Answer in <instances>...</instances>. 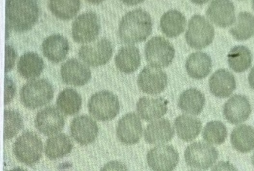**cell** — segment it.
Here are the masks:
<instances>
[{
	"mask_svg": "<svg viewBox=\"0 0 254 171\" xmlns=\"http://www.w3.org/2000/svg\"><path fill=\"white\" fill-rule=\"evenodd\" d=\"M56 105L58 109L65 115H75L81 110L82 98L74 89H64L58 96Z\"/></svg>",
	"mask_w": 254,
	"mask_h": 171,
	"instance_id": "obj_30",
	"label": "cell"
},
{
	"mask_svg": "<svg viewBox=\"0 0 254 171\" xmlns=\"http://www.w3.org/2000/svg\"><path fill=\"white\" fill-rule=\"evenodd\" d=\"M120 105L118 97L107 90L97 92L88 102L90 114L99 121H110L120 112Z\"/></svg>",
	"mask_w": 254,
	"mask_h": 171,
	"instance_id": "obj_6",
	"label": "cell"
},
{
	"mask_svg": "<svg viewBox=\"0 0 254 171\" xmlns=\"http://www.w3.org/2000/svg\"><path fill=\"white\" fill-rule=\"evenodd\" d=\"M230 33L237 41H246L254 35V17L248 12H241Z\"/></svg>",
	"mask_w": 254,
	"mask_h": 171,
	"instance_id": "obj_34",
	"label": "cell"
},
{
	"mask_svg": "<svg viewBox=\"0 0 254 171\" xmlns=\"http://www.w3.org/2000/svg\"><path fill=\"white\" fill-rule=\"evenodd\" d=\"M190 1L195 5H202L209 2V0H190Z\"/></svg>",
	"mask_w": 254,
	"mask_h": 171,
	"instance_id": "obj_43",
	"label": "cell"
},
{
	"mask_svg": "<svg viewBox=\"0 0 254 171\" xmlns=\"http://www.w3.org/2000/svg\"><path fill=\"white\" fill-rule=\"evenodd\" d=\"M61 77L66 84L81 87L90 81L91 71L88 67L78 59H71L62 65Z\"/></svg>",
	"mask_w": 254,
	"mask_h": 171,
	"instance_id": "obj_15",
	"label": "cell"
},
{
	"mask_svg": "<svg viewBox=\"0 0 254 171\" xmlns=\"http://www.w3.org/2000/svg\"><path fill=\"white\" fill-rule=\"evenodd\" d=\"M137 83L143 93L158 95L164 91L167 86V74L157 67L147 66L139 74Z\"/></svg>",
	"mask_w": 254,
	"mask_h": 171,
	"instance_id": "obj_12",
	"label": "cell"
},
{
	"mask_svg": "<svg viewBox=\"0 0 254 171\" xmlns=\"http://www.w3.org/2000/svg\"><path fill=\"white\" fill-rule=\"evenodd\" d=\"M206 17L218 27H228L236 20L234 5L231 0H213L208 7Z\"/></svg>",
	"mask_w": 254,
	"mask_h": 171,
	"instance_id": "obj_17",
	"label": "cell"
},
{
	"mask_svg": "<svg viewBox=\"0 0 254 171\" xmlns=\"http://www.w3.org/2000/svg\"><path fill=\"white\" fill-rule=\"evenodd\" d=\"M151 16L142 9L133 10L123 16L119 25V37L125 44L145 41L152 32Z\"/></svg>",
	"mask_w": 254,
	"mask_h": 171,
	"instance_id": "obj_2",
	"label": "cell"
},
{
	"mask_svg": "<svg viewBox=\"0 0 254 171\" xmlns=\"http://www.w3.org/2000/svg\"><path fill=\"white\" fill-rule=\"evenodd\" d=\"M252 8H253V9H254V0H252Z\"/></svg>",
	"mask_w": 254,
	"mask_h": 171,
	"instance_id": "obj_47",
	"label": "cell"
},
{
	"mask_svg": "<svg viewBox=\"0 0 254 171\" xmlns=\"http://www.w3.org/2000/svg\"><path fill=\"white\" fill-rule=\"evenodd\" d=\"M9 171H26L24 168H20V167H17V168H13V169L10 170Z\"/></svg>",
	"mask_w": 254,
	"mask_h": 171,
	"instance_id": "obj_45",
	"label": "cell"
},
{
	"mask_svg": "<svg viewBox=\"0 0 254 171\" xmlns=\"http://www.w3.org/2000/svg\"><path fill=\"white\" fill-rule=\"evenodd\" d=\"M117 69L126 74L135 72L140 66L141 56L139 49L129 45L121 47L115 56Z\"/></svg>",
	"mask_w": 254,
	"mask_h": 171,
	"instance_id": "obj_23",
	"label": "cell"
},
{
	"mask_svg": "<svg viewBox=\"0 0 254 171\" xmlns=\"http://www.w3.org/2000/svg\"><path fill=\"white\" fill-rule=\"evenodd\" d=\"M123 3L126 4L130 6H133V5H139V4L143 2L145 0H120Z\"/></svg>",
	"mask_w": 254,
	"mask_h": 171,
	"instance_id": "obj_41",
	"label": "cell"
},
{
	"mask_svg": "<svg viewBox=\"0 0 254 171\" xmlns=\"http://www.w3.org/2000/svg\"><path fill=\"white\" fill-rule=\"evenodd\" d=\"M179 155L170 145L157 146L147 154L148 166L154 171H172L178 165Z\"/></svg>",
	"mask_w": 254,
	"mask_h": 171,
	"instance_id": "obj_11",
	"label": "cell"
},
{
	"mask_svg": "<svg viewBox=\"0 0 254 171\" xmlns=\"http://www.w3.org/2000/svg\"><path fill=\"white\" fill-rule=\"evenodd\" d=\"M23 120L21 114L16 110L5 111V139L14 138L23 129Z\"/></svg>",
	"mask_w": 254,
	"mask_h": 171,
	"instance_id": "obj_36",
	"label": "cell"
},
{
	"mask_svg": "<svg viewBox=\"0 0 254 171\" xmlns=\"http://www.w3.org/2000/svg\"><path fill=\"white\" fill-rule=\"evenodd\" d=\"M54 96V89L46 79L28 82L20 90L22 104L29 109H37L47 105Z\"/></svg>",
	"mask_w": 254,
	"mask_h": 171,
	"instance_id": "obj_3",
	"label": "cell"
},
{
	"mask_svg": "<svg viewBox=\"0 0 254 171\" xmlns=\"http://www.w3.org/2000/svg\"><path fill=\"white\" fill-rule=\"evenodd\" d=\"M227 61L229 66L235 72H245L251 67L252 55L245 46H236L227 55Z\"/></svg>",
	"mask_w": 254,
	"mask_h": 171,
	"instance_id": "obj_33",
	"label": "cell"
},
{
	"mask_svg": "<svg viewBox=\"0 0 254 171\" xmlns=\"http://www.w3.org/2000/svg\"><path fill=\"white\" fill-rule=\"evenodd\" d=\"M35 125L41 133L50 136L56 135L64 128L65 119L59 109L48 106L38 111Z\"/></svg>",
	"mask_w": 254,
	"mask_h": 171,
	"instance_id": "obj_14",
	"label": "cell"
},
{
	"mask_svg": "<svg viewBox=\"0 0 254 171\" xmlns=\"http://www.w3.org/2000/svg\"><path fill=\"white\" fill-rule=\"evenodd\" d=\"M230 141L236 150L248 153L254 149V129L248 125H241L233 129Z\"/></svg>",
	"mask_w": 254,
	"mask_h": 171,
	"instance_id": "obj_31",
	"label": "cell"
},
{
	"mask_svg": "<svg viewBox=\"0 0 254 171\" xmlns=\"http://www.w3.org/2000/svg\"><path fill=\"white\" fill-rule=\"evenodd\" d=\"M16 93V86L14 81L8 76L5 77V104L8 105L14 99Z\"/></svg>",
	"mask_w": 254,
	"mask_h": 171,
	"instance_id": "obj_37",
	"label": "cell"
},
{
	"mask_svg": "<svg viewBox=\"0 0 254 171\" xmlns=\"http://www.w3.org/2000/svg\"><path fill=\"white\" fill-rule=\"evenodd\" d=\"M112 44L105 38L82 46L78 52L80 59L91 67L106 65L112 57Z\"/></svg>",
	"mask_w": 254,
	"mask_h": 171,
	"instance_id": "obj_9",
	"label": "cell"
},
{
	"mask_svg": "<svg viewBox=\"0 0 254 171\" xmlns=\"http://www.w3.org/2000/svg\"><path fill=\"white\" fill-rule=\"evenodd\" d=\"M174 126L178 138L183 141L190 142L200 135L202 123L196 117L184 114L176 117Z\"/></svg>",
	"mask_w": 254,
	"mask_h": 171,
	"instance_id": "obj_27",
	"label": "cell"
},
{
	"mask_svg": "<svg viewBox=\"0 0 254 171\" xmlns=\"http://www.w3.org/2000/svg\"><path fill=\"white\" fill-rule=\"evenodd\" d=\"M49 8L52 14L59 20H70L81 8L80 0H50Z\"/></svg>",
	"mask_w": 254,
	"mask_h": 171,
	"instance_id": "obj_32",
	"label": "cell"
},
{
	"mask_svg": "<svg viewBox=\"0 0 254 171\" xmlns=\"http://www.w3.org/2000/svg\"><path fill=\"white\" fill-rule=\"evenodd\" d=\"M212 63L210 56L202 52L192 53L186 62V70L191 78L202 80L209 75L212 70Z\"/></svg>",
	"mask_w": 254,
	"mask_h": 171,
	"instance_id": "obj_24",
	"label": "cell"
},
{
	"mask_svg": "<svg viewBox=\"0 0 254 171\" xmlns=\"http://www.w3.org/2000/svg\"><path fill=\"white\" fill-rule=\"evenodd\" d=\"M116 132L117 138L123 144L133 145L139 142L143 132L139 116L135 113H128L123 116L117 123Z\"/></svg>",
	"mask_w": 254,
	"mask_h": 171,
	"instance_id": "obj_13",
	"label": "cell"
},
{
	"mask_svg": "<svg viewBox=\"0 0 254 171\" xmlns=\"http://www.w3.org/2000/svg\"><path fill=\"white\" fill-rule=\"evenodd\" d=\"M44 56L53 63L57 64L66 59L69 51L68 40L59 34L50 35L42 44Z\"/></svg>",
	"mask_w": 254,
	"mask_h": 171,
	"instance_id": "obj_21",
	"label": "cell"
},
{
	"mask_svg": "<svg viewBox=\"0 0 254 171\" xmlns=\"http://www.w3.org/2000/svg\"><path fill=\"white\" fill-rule=\"evenodd\" d=\"M248 83H249L250 87L254 90V66L251 70V72L248 76Z\"/></svg>",
	"mask_w": 254,
	"mask_h": 171,
	"instance_id": "obj_42",
	"label": "cell"
},
{
	"mask_svg": "<svg viewBox=\"0 0 254 171\" xmlns=\"http://www.w3.org/2000/svg\"></svg>",
	"mask_w": 254,
	"mask_h": 171,
	"instance_id": "obj_48",
	"label": "cell"
},
{
	"mask_svg": "<svg viewBox=\"0 0 254 171\" xmlns=\"http://www.w3.org/2000/svg\"><path fill=\"white\" fill-rule=\"evenodd\" d=\"M204 95L197 89L190 88L181 93L178 99V107L181 111L191 115H198L204 108Z\"/></svg>",
	"mask_w": 254,
	"mask_h": 171,
	"instance_id": "obj_28",
	"label": "cell"
},
{
	"mask_svg": "<svg viewBox=\"0 0 254 171\" xmlns=\"http://www.w3.org/2000/svg\"><path fill=\"white\" fill-rule=\"evenodd\" d=\"M13 152L18 161L32 166L42 156V141L35 132L26 131L16 140L13 146Z\"/></svg>",
	"mask_w": 254,
	"mask_h": 171,
	"instance_id": "obj_4",
	"label": "cell"
},
{
	"mask_svg": "<svg viewBox=\"0 0 254 171\" xmlns=\"http://www.w3.org/2000/svg\"><path fill=\"white\" fill-rule=\"evenodd\" d=\"M6 67H5V72L8 73L14 68L15 64L17 53L12 46L7 44L6 47Z\"/></svg>",
	"mask_w": 254,
	"mask_h": 171,
	"instance_id": "obj_38",
	"label": "cell"
},
{
	"mask_svg": "<svg viewBox=\"0 0 254 171\" xmlns=\"http://www.w3.org/2000/svg\"><path fill=\"white\" fill-rule=\"evenodd\" d=\"M215 37L212 25L201 15H194L188 23L185 39L191 48L201 50L212 44Z\"/></svg>",
	"mask_w": 254,
	"mask_h": 171,
	"instance_id": "obj_5",
	"label": "cell"
},
{
	"mask_svg": "<svg viewBox=\"0 0 254 171\" xmlns=\"http://www.w3.org/2000/svg\"><path fill=\"white\" fill-rule=\"evenodd\" d=\"M251 107L248 98L242 95L232 96L224 106V117L231 124H239L248 120Z\"/></svg>",
	"mask_w": 254,
	"mask_h": 171,
	"instance_id": "obj_18",
	"label": "cell"
},
{
	"mask_svg": "<svg viewBox=\"0 0 254 171\" xmlns=\"http://www.w3.org/2000/svg\"><path fill=\"white\" fill-rule=\"evenodd\" d=\"M87 1L90 2V3L94 4V5H99V4L103 2L105 0H87Z\"/></svg>",
	"mask_w": 254,
	"mask_h": 171,
	"instance_id": "obj_44",
	"label": "cell"
},
{
	"mask_svg": "<svg viewBox=\"0 0 254 171\" xmlns=\"http://www.w3.org/2000/svg\"><path fill=\"white\" fill-rule=\"evenodd\" d=\"M174 135L175 131L170 122L166 119H160L147 126L144 138L148 144L161 145L171 141Z\"/></svg>",
	"mask_w": 254,
	"mask_h": 171,
	"instance_id": "obj_22",
	"label": "cell"
},
{
	"mask_svg": "<svg viewBox=\"0 0 254 171\" xmlns=\"http://www.w3.org/2000/svg\"><path fill=\"white\" fill-rule=\"evenodd\" d=\"M211 171H238V170L228 162H219Z\"/></svg>",
	"mask_w": 254,
	"mask_h": 171,
	"instance_id": "obj_40",
	"label": "cell"
},
{
	"mask_svg": "<svg viewBox=\"0 0 254 171\" xmlns=\"http://www.w3.org/2000/svg\"><path fill=\"white\" fill-rule=\"evenodd\" d=\"M209 90L218 98H227L236 88V80L230 71L219 69L215 71L209 80Z\"/></svg>",
	"mask_w": 254,
	"mask_h": 171,
	"instance_id": "obj_19",
	"label": "cell"
},
{
	"mask_svg": "<svg viewBox=\"0 0 254 171\" xmlns=\"http://www.w3.org/2000/svg\"><path fill=\"white\" fill-rule=\"evenodd\" d=\"M44 69V60L34 52L24 53L17 64L19 74L26 80H35L41 76Z\"/></svg>",
	"mask_w": 254,
	"mask_h": 171,
	"instance_id": "obj_26",
	"label": "cell"
},
{
	"mask_svg": "<svg viewBox=\"0 0 254 171\" xmlns=\"http://www.w3.org/2000/svg\"><path fill=\"white\" fill-rule=\"evenodd\" d=\"M227 136L225 125L220 121H211L208 123L203 131V138L205 141L212 144H221Z\"/></svg>",
	"mask_w": 254,
	"mask_h": 171,
	"instance_id": "obj_35",
	"label": "cell"
},
{
	"mask_svg": "<svg viewBox=\"0 0 254 171\" xmlns=\"http://www.w3.org/2000/svg\"><path fill=\"white\" fill-rule=\"evenodd\" d=\"M145 58L151 66L166 68L172 64L175 50L169 41L162 37H154L147 42Z\"/></svg>",
	"mask_w": 254,
	"mask_h": 171,
	"instance_id": "obj_8",
	"label": "cell"
},
{
	"mask_svg": "<svg viewBox=\"0 0 254 171\" xmlns=\"http://www.w3.org/2000/svg\"><path fill=\"white\" fill-rule=\"evenodd\" d=\"M251 161H252V164L254 166V154L252 155V157H251Z\"/></svg>",
	"mask_w": 254,
	"mask_h": 171,
	"instance_id": "obj_46",
	"label": "cell"
},
{
	"mask_svg": "<svg viewBox=\"0 0 254 171\" xmlns=\"http://www.w3.org/2000/svg\"><path fill=\"white\" fill-rule=\"evenodd\" d=\"M71 135L81 145H88L96 141L99 134L96 122L87 115L75 117L70 125Z\"/></svg>",
	"mask_w": 254,
	"mask_h": 171,
	"instance_id": "obj_16",
	"label": "cell"
},
{
	"mask_svg": "<svg viewBox=\"0 0 254 171\" xmlns=\"http://www.w3.org/2000/svg\"><path fill=\"white\" fill-rule=\"evenodd\" d=\"M40 16L38 0H7V26L16 32L32 29Z\"/></svg>",
	"mask_w": 254,
	"mask_h": 171,
	"instance_id": "obj_1",
	"label": "cell"
},
{
	"mask_svg": "<svg viewBox=\"0 0 254 171\" xmlns=\"http://www.w3.org/2000/svg\"><path fill=\"white\" fill-rule=\"evenodd\" d=\"M167 105L168 101L162 97H142L136 104V111L142 120L154 121L166 114Z\"/></svg>",
	"mask_w": 254,
	"mask_h": 171,
	"instance_id": "obj_20",
	"label": "cell"
},
{
	"mask_svg": "<svg viewBox=\"0 0 254 171\" xmlns=\"http://www.w3.org/2000/svg\"><path fill=\"white\" fill-rule=\"evenodd\" d=\"M184 158L187 165L191 168L207 170L216 162L218 152L210 144L195 142L186 148Z\"/></svg>",
	"mask_w": 254,
	"mask_h": 171,
	"instance_id": "obj_7",
	"label": "cell"
},
{
	"mask_svg": "<svg viewBox=\"0 0 254 171\" xmlns=\"http://www.w3.org/2000/svg\"><path fill=\"white\" fill-rule=\"evenodd\" d=\"M73 149V143L66 134H56L47 140L45 154L52 160L61 159L67 156Z\"/></svg>",
	"mask_w": 254,
	"mask_h": 171,
	"instance_id": "obj_25",
	"label": "cell"
},
{
	"mask_svg": "<svg viewBox=\"0 0 254 171\" xmlns=\"http://www.w3.org/2000/svg\"><path fill=\"white\" fill-rule=\"evenodd\" d=\"M99 17L93 12H87L78 16L72 28L74 41L79 44H87L94 41L100 32Z\"/></svg>",
	"mask_w": 254,
	"mask_h": 171,
	"instance_id": "obj_10",
	"label": "cell"
},
{
	"mask_svg": "<svg viewBox=\"0 0 254 171\" xmlns=\"http://www.w3.org/2000/svg\"><path fill=\"white\" fill-rule=\"evenodd\" d=\"M100 171H127V167L119 161H111L105 164Z\"/></svg>",
	"mask_w": 254,
	"mask_h": 171,
	"instance_id": "obj_39",
	"label": "cell"
},
{
	"mask_svg": "<svg viewBox=\"0 0 254 171\" xmlns=\"http://www.w3.org/2000/svg\"><path fill=\"white\" fill-rule=\"evenodd\" d=\"M186 23V17L182 13L176 10H171L162 16L160 29L168 38H176L184 32Z\"/></svg>",
	"mask_w": 254,
	"mask_h": 171,
	"instance_id": "obj_29",
	"label": "cell"
}]
</instances>
